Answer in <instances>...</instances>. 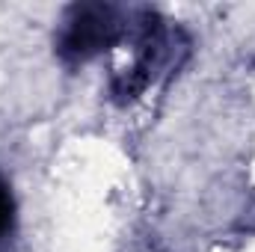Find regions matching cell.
<instances>
[{
  "instance_id": "6da1fadb",
  "label": "cell",
  "mask_w": 255,
  "mask_h": 252,
  "mask_svg": "<svg viewBox=\"0 0 255 252\" xmlns=\"http://www.w3.org/2000/svg\"><path fill=\"white\" fill-rule=\"evenodd\" d=\"M63 33V51L74 60H86L107 48L116 36V18L110 6H74Z\"/></svg>"
},
{
  "instance_id": "7a4b0ae2",
  "label": "cell",
  "mask_w": 255,
  "mask_h": 252,
  "mask_svg": "<svg viewBox=\"0 0 255 252\" xmlns=\"http://www.w3.org/2000/svg\"><path fill=\"white\" fill-rule=\"evenodd\" d=\"M12 217H15V202H12L9 184H6L3 175H0V238L12 229Z\"/></svg>"
}]
</instances>
